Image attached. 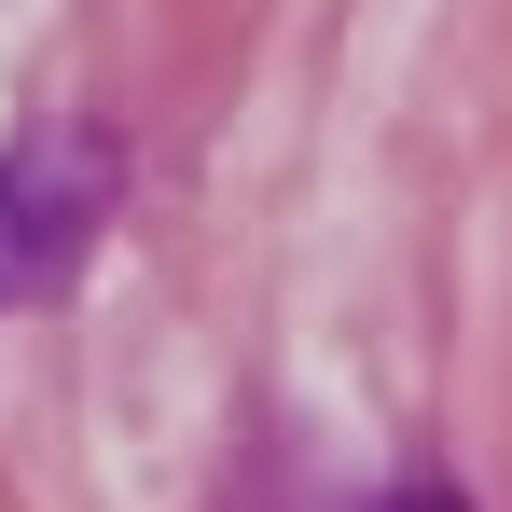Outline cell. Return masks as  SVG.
<instances>
[{
	"mask_svg": "<svg viewBox=\"0 0 512 512\" xmlns=\"http://www.w3.org/2000/svg\"><path fill=\"white\" fill-rule=\"evenodd\" d=\"M97 222H111V153H97L84 125H28L0 153V319L70 277Z\"/></svg>",
	"mask_w": 512,
	"mask_h": 512,
	"instance_id": "1",
	"label": "cell"
},
{
	"mask_svg": "<svg viewBox=\"0 0 512 512\" xmlns=\"http://www.w3.org/2000/svg\"><path fill=\"white\" fill-rule=\"evenodd\" d=\"M374 512H457V499H443V485H402V499H374Z\"/></svg>",
	"mask_w": 512,
	"mask_h": 512,
	"instance_id": "2",
	"label": "cell"
}]
</instances>
